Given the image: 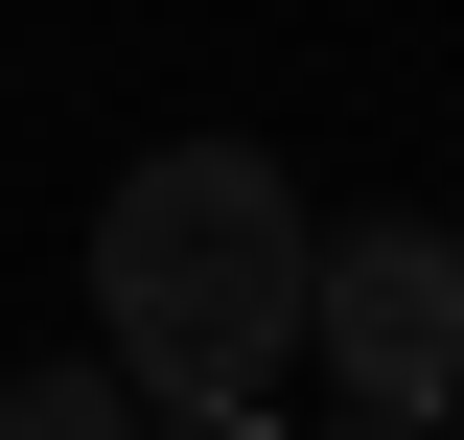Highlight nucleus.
<instances>
[{"instance_id": "4", "label": "nucleus", "mask_w": 464, "mask_h": 440, "mask_svg": "<svg viewBox=\"0 0 464 440\" xmlns=\"http://www.w3.org/2000/svg\"><path fill=\"white\" fill-rule=\"evenodd\" d=\"M325 440H464V417H395V394H348V417H325Z\"/></svg>"}, {"instance_id": "6", "label": "nucleus", "mask_w": 464, "mask_h": 440, "mask_svg": "<svg viewBox=\"0 0 464 440\" xmlns=\"http://www.w3.org/2000/svg\"><path fill=\"white\" fill-rule=\"evenodd\" d=\"M441 417H464V394H441Z\"/></svg>"}, {"instance_id": "2", "label": "nucleus", "mask_w": 464, "mask_h": 440, "mask_svg": "<svg viewBox=\"0 0 464 440\" xmlns=\"http://www.w3.org/2000/svg\"><path fill=\"white\" fill-rule=\"evenodd\" d=\"M325 371L395 394V417H441V394H464V232H441V209L325 232Z\"/></svg>"}, {"instance_id": "5", "label": "nucleus", "mask_w": 464, "mask_h": 440, "mask_svg": "<svg viewBox=\"0 0 464 440\" xmlns=\"http://www.w3.org/2000/svg\"><path fill=\"white\" fill-rule=\"evenodd\" d=\"M163 440H279V417H163Z\"/></svg>"}, {"instance_id": "3", "label": "nucleus", "mask_w": 464, "mask_h": 440, "mask_svg": "<svg viewBox=\"0 0 464 440\" xmlns=\"http://www.w3.org/2000/svg\"><path fill=\"white\" fill-rule=\"evenodd\" d=\"M140 417H163V394L116 371V348H93V371H24V394H0V440H140Z\"/></svg>"}, {"instance_id": "1", "label": "nucleus", "mask_w": 464, "mask_h": 440, "mask_svg": "<svg viewBox=\"0 0 464 440\" xmlns=\"http://www.w3.org/2000/svg\"><path fill=\"white\" fill-rule=\"evenodd\" d=\"M93 325L116 371L163 394V417H256L279 348H325V232L256 139H163V163H116L93 209Z\"/></svg>"}]
</instances>
